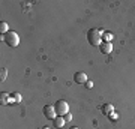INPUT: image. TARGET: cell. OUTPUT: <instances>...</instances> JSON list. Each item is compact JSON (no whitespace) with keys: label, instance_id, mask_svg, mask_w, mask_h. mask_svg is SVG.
Returning <instances> with one entry per match:
<instances>
[{"label":"cell","instance_id":"obj_1","mask_svg":"<svg viewBox=\"0 0 135 129\" xmlns=\"http://www.w3.org/2000/svg\"><path fill=\"white\" fill-rule=\"evenodd\" d=\"M102 33L104 30L101 29H90L87 32V41L92 47H99L102 44Z\"/></svg>","mask_w":135,"mask_h":129},{"label":"cell","instance_id":"obj_2","mask_svg":"<svg viewBox=\"0 0 135 129\" xmlns=\"http://www.w3.org/2000/svg\"><path fill=\"white\" fill-rule=\"evenodd\" d=\"M2 41H5V44L9 47H18L20 36L17 32H8L6 35H2Z\"/></svg>","mask_w":135,"mask_h":129},{"label":"cell","instance_id":"obj_3","mask_svg":"<svg viewBox=\"0 0 135 129\" xmlns=\"http://www.w3.org/2000/svg\"><path fill=\"white\" fill-rule=\"evenodd\" d=\"M54 110H56V114L57 116H65L69 113V105H68L66 101L59 99L56 104H54Z\"/></svg>","mask_w":135,"mask_h":129},{"label":"cell","instance_id":"obj_4","mask_svg":"<svg viewBox=\"0 0 135 129\" xmlns=\"http://www.w3.org/2000/svg\"><path fill=\"white\" fill-rule=\"evenodd\" d=\"M44 116H45L48 120H54V119H56L57 114H56L54 105H45V107H44Z\"/></svg>","mask_w":135,"mask_h":129},{"label":"cell","instance_id":"obj_5","mask_svg":"<svg viewBox=\"0 0 135 129\" xmlns=\"http://www.w3.org/2000/svg\"><path fill=\"white\" fill-rule=\"evenodd\" d=\"M74 81L77 83V84H86V83L89 81V80H87V74H84V72H75Z\"/></svg>","mask_w":135,"mask_h":129},{"label":"cell","instance_id":"obj_6","mask_svg":"<svg viewBox=\"0 0 135 129\" xmlns=\"http://www.w3.org/2000/svg\"><path fill=\"white\" fill-rule=\"evenodd\" d=\"M99 51H101L102 54H110L111 51H113V45H111V42H102L101 45H99Z\"/></svg>","mask_w":135,"mask_h":129},{"label":"cell","instance_id":"obj_7","mask_svg":"<svg viewBox=\"0 0 135 129\" xmlns=\"http://www.w3.org/2000/svg\"><path fill=\"white\" fill-rule=\"evenodd\" d=\"M65 123H66V122H65V117H63V116H57V117H56V119L53 120V125H54V128H63V126H65Z\"/></svg>","mask_w":135,"mask_h":129},{"label":"cell","instance_id":"obj_8","mask_svg":"<svg viewBox=\"0 0 135 129\" xmlns=\"http://www.w3.org/2000/svg\"><path fill=\"white\" fill-rule=\"evenodd\" d=\"M101 111H102V114L110 116L111 113H114V107L111 105V104H104V105L101 107Z\"/></svg>","mask_w":135,"mask_h":129},{"label":"cell","instance_id":"obj_9","mask_svg":"<svg viewBox=\"0 0 135 129\" xmlns=\"http://www.w3.org/2000/svg\"><path fill=\"white\" fill-rule=\"evenodd\" d=\"M114 38V35L111 33V32H104L102 33V42H111Z\"/></svg>","mask_w":135,"mask_h":129},{"label":"cell","instance_id":"obj_10","mask_svg":"<svg viewBox=\"0 0 135 129\" xmlns=\"http://www.w3.org/2000/svg\"><path fill=\"white\" fill-rule=\"evenodd\" d=\"M0 32H2V33H8V32H9V26H8V23H5V21H2V23H0Z\"/></svg>","mask_w":135,"mask_h":129},{"label":"cell","instance_id":"obj_11","mask_svg":"<svg viewBox=\"0 0 135 129\" xmlns=\"http://www.w3.org/2000/svg\"><path fill=\"white\" fill-rule=\"evenodd\" d=\"M9 101H15L17 104H20V102H21V95H20V93H17V92H15V93H12V95H11Z\"/></svg>","mask_w":135,"mask_h":129},{"label":"cell","instance_id":"obj_12","mask_svg":"<svg viewBox=\"0 0 135 129\" xmlns=\"http://www.w3.org/2000/svg\"><path fill=\"white\" fill-rule=\"evenodd\" d=\"M6 75H8V69H6V68H2V71H0V80H2V81H5Z\"/></svg>","mask_w":135,"mask_h":129},{"label":"cell","instance_id":"obj_13","mask_svg":"<svg viewBox=\"0 0 135 129\" xmlns=\"http://www.w3.org/2000/svg\"><path fill=\"white\" fill-rule=\"evenodd\" d=\"M108 119L113 120V122H116V120H119V114H117V113H111V114L108 116Z\"/></svg>","mask_w":135,"mask_h":129},{"label":"cell","instance_id":"obj_14","mask_svg":"<svg viewBox=\"0 0 135 129\" xmlns=\"http://www.w3.org/2000/svg\"><path fill=\"white\" fill-rule=\"evenodd\" d=\"M63 117H65V122H71V120H72V114H71V113H68V114H65Z\"/></svg>","mask_w":135,"mask_h":129},{"label":"cell","instance_id":"obj_15","mask_svg":"<svg viewBox=\"0 0 135 129\" xmlns=\"http://www.w3.org/2000/svg\"><path fill=\"white\" fill-rule=\"evenodd\" d=\"M84 86H86V89H92V87H93V83H92V81H87Z\"/></svg>","mask_w":135,"mask_h":129},{"label":"cell","instance_id":"obj_16","mask_svg":"<svg viewBox=\"0 0 135 129\" xmlns=\"http://www.w3.org/2000/svg\"><path fill=\"white\" fill-rule=\"evenodd\" d=\"M71 129H78V128H77V126H72V128H71Z\"/></svg>","mask_w":135,"mask_h":129}]
</instances>
